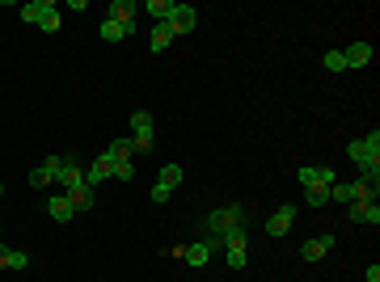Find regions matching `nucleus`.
<instances>
[{
	"label": "nucleus",
	"mask_w": 380,
	"mask_h": 282,
	"mask_svg": "<svg viewBox=\"0 0 380 282\" xmlns=\"http://www.w3.org/2000/svg\"><path fill=\"white\" fill-rule=\"evenodd\" d=\"M199 26V13L190 9V5H174V13H170V30H174V38L178 34H190Z\"/></svg>",
	"instance_id": "nucleus-11"
},
{
	"label": "nucleus",
	"mask_w": 380,
	"mask_h": 282,
	"mask_svg": "<svg viewBox=\"0 0 380 282\" xmlns=\"http://www.w3.org/2000/svg\"><path fill=\"white\" fill-rule=\"evenodd\" d=\"M0 198H5V182H0Z\"/></svg>",
	"instance_id": "nucleus-31"
},
{
	"label": "nucleus",
	"mask_w": 380,
	"mask_h": 282,
	"mask_svg": "<svg viewBox=\"0 0 380 282\" xmlns=\"http://www.w3.org/2000/svg\"><path fill=\"white\" fill-rule=\"evenodd\" d=\"M131 173H135L131 160H119V164H115V177H119V182H131Z\"/></svg>",
	"instance_id": "nucleus-28"
},
{
	"label": "nucleus",
	"mask_w": 380,
	"mask_h": 282,
	"mask_svg": "<svg viewBox=\"0 0 380 282\" xmlns=\"http://www.w3.org/2000/svg\"><path fill=\"white\" fill-rule=\"evenodd\" d=\"M51 9H56V0H30V5H22V21L26 26H38Z\"/></svg>",
	"instance_id": "nucleus-17"
},
{
	"label": "nucleus",
	"mask_w": 380,
	"mask_h": 282,
	"mask_svg": "<svg viewBox=\"0 0 380 282\" xmlns=\"http://www.w3.org/2000/svg\"><path fill=\"white\" fill-rule=\"evenodd\" d=\"M68 202H72L76 211H89V206H93V186H85V182L72 186V190H68Z\"/></svg>",
	"instance_id": "nucleus-22"
},
{
	"label": "nucleus",
	"mask_w": 380,
	"mask_h": 282,
	"mask_svg": "<svg viewBox=\"0 0 380 282\" xmlns=\"http://www.w3.org/2000/svg\"><path fill=\"white\" fill-rule=\"evenodd\" d=\"M135 13H140L135 0H110V21H119L127 30V38L135 34Z\"/></svg>",
	"instance_id": "nucleus-10"
},
{
	"label": "nucleus",
	"mask_w": 380,
	"mask_h": 282,
	"mask_svg": "<svg viewBox=\"0 0 380 282\" xmlns=\"http://www.w3.org/2000/svg\"><path fill=\"white\" fill-rule=\"evenodd\" d=\"M296 215H300V211H296V202H283L275 215L266 219V236H275V240H279V236H288V232H292V223H296Z\"/></svg>",
	"instance_id": "nucleus-6"
},
{
	"label": "nucleus",
	"mask_w": 380,
	"mask_h": 282,
	"mask_svg": "<svg viewBox=\"0 0 380 282\" xmlns=\"http://www.w3.org/2000/svg\"><path fill=\"white\" fill-rule=\"evenodd\" d=\"M347 211H351V219H355V223H372V228L380 223V206H376L372 198H355Z\"/></svg>",
	"instance_id": "nucleus-13"
},
{
	"label": "nucleus",
	"mask_w": 380,
	"mask_h": 282,
	"mask_svg": "<svg viewBox=\"0 0 380 282\" xmlns=\"http://www.w3.org/2000/svg\"><path fill=\"white\" fill-rule=\"evenodd\" d=\"M56 182H64V190H72V186H81V182H85V168H81V160H76V156H64Z\"/></svg>",
	"instance_id": "nucleus-14"
},
{
	"label": "nucleus",
	"mask_w": 380,
	"mask_h": 282,
	"mask_svg": "<svg viewBox=\"0 0 380 282\" xmlns=\"http://www.w3.org/2000/svg\"><path fill=\"white\" fill-rule=\"evenodd\" d=\"M178 182H182V164H165V168H160V173H156V186H152V202H170V194L178 190Z\"/></svg>",
	"instance_id": "nucleus-4"
},
{
	"label": "nucleus",
	"mask_w": 380,
	"mask_h": 282,
	"mask_svg": "<svg viewBox=\"0 0 380 282\" xmlns=\"http://www.w3.org/2000/svg\"><path fill=\"white\" fill-rule=\"evenodd\" d=\"M304 202L308 206H325V202H330V190H325V186H308L304 190Z\"/></svg>",
	"instance_id": "nucleus-25"
},
{
	"label": "nucleus",
	"mask_w": 380,
	"mask_h": 282,
	"mask_svg": "<svg viewBox=\"0 0 380 282\" xmlns=\"http://www.w3.org/2000/svg\"><path fill=\"white\" fill-rule=\"evenodd\" d=\"M330 249H334V232H321V236H313V240L300 245V257H304V261H321Z\"/></svg>",
	"instance_id": "nucleus-12"
},
{
	"label": "nucleus",
	"mask_w": 380,
	"mask_h": 282,
	"mask_svg": "<svg viewBox=\"0 0 380 282\" xmlns=\"http://www.w3.org/2000/svg\"><path fill=\"white\" fill-rule=\"evenodd\" d=\"M140 13H148V17H152V26H156V21H170L174 0H148V5H140Z\"/></svg>",
	"instance_id": "nucleus-19"
},
{
	"label": "nucleus",
	"mask_w": 380,
	"mask_h": 282,
	"mask_svg": "<svg viewBox=\"0 0 380 282\" xmlns=\"http://www.w3.org/2000/svg\"><path fill=\"white\" fill-rule=\"evenodd\" d=\"M296 182L308 190V186H325V190H330L334 182H338V173H334V168L330 164H300V173H296Z\"/></svg>",
	"instance_id": "nucleus-5"
},
{
	"label": "nucleus",
	"mask_w": 380,
	"mask_h": 282,
	"mask_svg": "<svg viewBox=\"0 0 380 282\" xmlns=\"http://www.w3.org/2000/svg\"><path fill=\"white\" fill-rule=\"evenodd\" d=\"M5 253H9V249H5V245H0V270H5Z\"/></svg>",
	"instance_id": "nucleus-30"
},
{
	"label": "nucleus",
	"mask_w": 380,
	"mask_h": 282,
	"mask_svg": "<svg viewBox=\"0 0 380 282\" xmlns=\"http://www.w3.org/2000/svg\"><path fill=\"white\" fill-rule=\"evenodd\" d=\"M367 282H380V265H376V261L367 265Z\"/></svg>",
	"instance_id": "nucleus-29"
},
{
	"label": "nucleus",
	"mask_w": 380,
	"mask_h": 282,
	"mask_svg": "<svg viewBox=\"0 0 380 282\" xmlns=\"http://www.w3.org/2000/svg\"><path fill=\"white\" fill-rule=\"evenodd\" d=\"M325 72H347V60H342V51H330V55H325Z\"/></svg>",
	"instance_id": "nucleus-27"
},
{
	"label": "nucleus",
	"mask_w": 380,
	"mask_h": 282,
	"mask_svg": "<svg viewBox=\"0 0 380 282\" xmlns=\"http://www.w3.org/2000/svg\"><path fill=\"white\" fill-rule=\"evenodd\" d=\"M101 38H106V42H123L127 30H123L119 21H110V17H101Z\"/></svg>",
	"instance_id": "nucleus-23"
},
{
	"label": "nucleus",
	"mask_w": 380,
	"mask_h": 282,
	"mask_svg": "<svg viewBox=\"0 0 380 282\" xmlns=\"http://www.w3.org/2000/svg\"><path fill=\"white\" fill-rule=\"evenodd\" d=\"M178 257H182L186 265H195V270H199V265H207V261H211V245H207V240H199V245H182V253H178Z\"/></svg>",
	"instance_id": "nucleus-16"
},
{
	"label": "nucleus",
	"mask_w": 380,
	"mask_h": 282,
	"mask_svg": "<svg viewBox=\"0 0 380 282\" xmlns=\"http://www.w3.org/2000/svg\"><path fill=\"white\" fill-rule=\"evenodd\" d=\"M110 177H115V160H110V152H101V156L85 168V186H93V190H97L101 182H110Z\"/></svg>",
	"instance_id": "nucleus-8"
},
{
	"label": "nucleus",
	"mask_w": 380,
	"mask_h": 282,
	"mask_svg": "<svg viewBox=\"0 0 380 282\" xmlns=\"http://www.w3.org/2000/svg\"><path fill=\"white\" fill-rule=\"evenodd\" d=\"M342 60H347V68H367V64H372V46H367V42H351V46L342 51Z\"/></svg>",
	"instance_id": "nucleus-18"
},
{
	"label": "nucleus",
	"mask_w": 380,
	"mask_h": 282,
	"mask_svg": "<svg viewBox=\"0 0 380 282\" xmlns=\"http://www.w3.org/2000/svg\"><path fill=\"white\" fill-rule=\"evenodd\" d=\"M26 265H30V253H22V249L5 253V270H26Z\"/></svg>",
	"instance_id": "nucleus-26"
},
{
	"label": "nucleus",
	"mask_w": 380,
	"mask_h": 282,
	"mask_svg": "<svg viewBox=\"0 0 380 282\" xmlns=\"http://www.w3.org/2000/svg\"><path fill=\"white\" fill-rule=\"evenodd\" d=\"M60 164H64V156H47V160H42L38 168H30V186H34V190H47L51 182H56Z\"/></svg>",
	"instance_id": "nucleus-9"
},
{
	"label": "nucleus",
	"mask_w": 380,
	"mask_h": 282,
	"mask_svg": "<svg viewBox=\"0 0 380 282\" xmlns=\"http://www.w3.org/2000/svg\"><path fill=\"white\" fill-rule=\"evenodd\" d=\"M152 114H148V109H135V114H131V148L144 156V152H152Z\"/></svg>",
	"instance_id": "nucleus-3"
},
{
	"label": "nucleus",
	"mask_w": 380,
	"mask_h": 282,
	"mask_svg": "<svg viewBox=\"0 0 380 282\" xmlns=\"http://www.w3.org/2000/svg\"><path fill=\"white\" fill-rule=\"evenodd\" d=\"M347 156L359 164V173H380V131L372 127L363 139H351L347 143Z\"/></svg>",
	"instance_id": "nucleus-2"
},
{
	"label": "nucleus",
	"mask_w": 380,
	"mask_h": 282,
	"mask_svg": "<svg viewBox=\"0 0 380 282\" xmlns=\"http://www.w3.org/2000/svg\"><path fill=\"white\" fill-rule=\"evenodd\" d=\"M170 42H174L170 21H156V26H152V46H148V51H156V55H160V51H170Z\"/></svg>",
	"instance_id": "nucleus-20"
},
{
	"label": "nucleus",
	"mask_w": 380,
	"mask_h": 282,
	"mask_svg": "<svg viewBox=\"0 0 380 282\" xmlns=\"http://www.w3.org/2000/svg\"><path fill=\"white\" fill-rule=\"evenodd\" d=\"M359 194H355V182H334L330 186V202H338V206H351Z\"/></svg>",
	"instance_id": "nucleus-21"
},
{
	"label": "nucleus",
	"mask_w": 380,
	"mask_h": 282,
	"mask_svg": "<svg viewBox=\"0 0 380 282\" xmlns=\"http://www.w3.org/2000/svg\"><path fill=\"white\" fill-rule=\"evenodd\" d=\"M245 206H215V211H207L203 219H199V232H203V240L211 245V249H224V236H233V232H241L245 228Z\"/></svg>",
	"instance_id": "nucleus-1"
},
{
	"label": "nucleus",
	"mask_w": 380,
	"mask_h": 282,
	"mask_svg": "<svg viewBox=\"0 0 380 282\" xmlns=\"http://www.w3.org/2000/svg\"><path fill=\"white\" fill-rule=\"evenodd\" d=\"M106 152H110V160L119 164V160H131V152H135V148H131V139H115V143L106 148Z\"/></svg>",
	"instance_id": "nucleus-24"
},
{
	"label": "nucleus",
	"mask_w": 380,
	"mask_h": 282,
	"mask_svg": "<svg viewBox=\"0 0 380 282\" xmlns=\"http://www.w3.org/2000/svg\"><path fill=\"white\" fill-rule=\"evenodd\" d=\"M47 215L56 219V223H68V219L76 215V206L68 202V194H51V198H47Z\"/></svg>",
	"instance_id": "nucleus-15"
},
{
	"label": "nucleus",
	"mask_w": 380,
	"mask_h": 282,
	"mask_svg": "<svg viewBox=\"0 0 380 282\" xmlns=\"http://www.w3.org/2000/svg\"><path fill=\"white\" fill-rule=\"evenodd\" d=\"M245 249H249V245H245V228L233 232V236H224V261H229L233 270H245V261H249Z\"/></svg>",
	"instance_id": "nucleus-7"
}]
</instances>
